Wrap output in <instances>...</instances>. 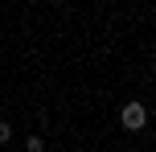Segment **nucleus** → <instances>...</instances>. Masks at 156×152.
Instances as JSON below:
<instances>
[{
    "label": "nucleus",
    "mask_w": 156,
    "mask_h": 152,
    "mask_svg": "<svg viewBox=\"0 0 156 152\" xmlns=\"http://www.w3.org/2000/svg\"><path fill=\"white\" fill-rule=\"evenodd\" d=\"M119 123H123L127 132H144V123H148V107H144L140 99H132V103L119 111Z\"/></svg>",
    "instance_id": "nucleus-1"
},
{
    "label": "nucleus",
    "mask_w": 156,
    "mask_h": 152,
    "mask_svg": "<svg viewBox=\"0 0 156 152\" xmlns=\"http://www.w3.org/2000/svg\"><path fill=\"white\" fill-rule=\"evenodd\" d=\"M25 148H29V152H45V136H29Z\"/></svg>",
    "instance_id": "nucleus-2"
},
{
    "label": "nucleus",
    "mask_w": 156,
    "mask_h": 152,
    "mask_svg": "<svg viewBox=\"0 0 156 152\" xmlns=\"http://www.w3.org/2000/svg\"><path fill=\"white\" fill-rule=\"evenodd\" d=\"M8 140H12V128H8V123L0 119V144H8Z\"/></svg>",
    "instance_id": "nucleus-3"
}]
</instances>
